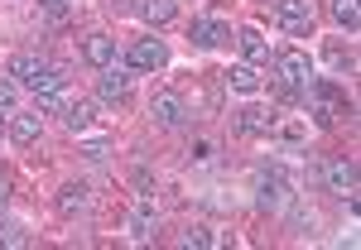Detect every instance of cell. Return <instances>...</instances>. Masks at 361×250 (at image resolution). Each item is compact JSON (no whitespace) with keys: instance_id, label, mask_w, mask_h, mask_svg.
<instances>
[{"instance_id":"obj_1","label":"cell","mask_w":361,"mask_h":250,"mask_svg":"<svg viewBox=\"0 0 361 250\" xmlns=\"http://www.w3.org/2000/svg\"><path fill=\"white\" fill-rule=\"evenodd\" d=\"M308 82H313V63L299 49H279L270 54V92H275L279 106H304Z\"/></svg>"},{"instance_id":"obj_2","label":"cell","mask_w":361,"mask_h":250,"mask_svg":"<svg viewBox=\"0 0 361 250\" xmlns=\"http://www.w3.org/2000/svg\"><path fill=\"white\" fill-rule=\"evenodd\" d=\"M10 77L25 82L34 96H49V92H63V87H68V73L54 68V63H44L39 54H15L10 58Z\"/></svg>"},{"instance_id":"obj_3","label":"cell","mask_w":361,"mask_h":250,"mask_svg":"<svg viewBox=\"0 0 361 250\" xmlns=\"http://www.w3.org/2000/svg\"><path fill=\"white\" fill-rule=\"evenodd\" d=\"M304 106H308V115H313L318 130H333L342 120H352V106H347V96H342L333 82H308Z\"/></svg>"},{"instance_id":"obj_4","label":"cell","mask_w":361,"mask_h":250,"mask_svg":"<svg viewBox=\"0 0 361 250\" xmlns=\"http://www.w3.org/2000/svg\"><path fill=\"white\" fill-rule=\"evenodd\" d=\"M289 202V173L279 164H260L255 168V207L260 212H284Z\"/></svg>"},{"instance_id":"obj_5","label":"cell","mask_w":361,"mask_h":250,"mask_svg":"<svg viewBox=\"0 0 361 250\" xmlns=\"http://www.w3.org/2000/svg\"><path fill=\"white\" fill-rule=\"evenodd\" d=\"M130 82H135V68H126V63H106L102 77H97V96H102L106 106H126V101H130Z\"/></svg>"},{"instance_id":"obj_6","label":"cell","mask_w":361,"mask_h":250,"mask_svg":"<svg viewBox=\"0 0 361 250\" xmlns=\"http://www.w3.org/2000/svg\"><path fill=\"white\" fill-rule=\"evenodd\" d=\"M275 20L289 39H313V5H308V0H279Z\"/></svg>"},{"instance_id":"obj_7","label":"cell","mask_w":361,"mask_h":250,"mask_svg":"<svg viewBox=\"0 0 361 250\" xmlns=\"http://www.w3.org/2000/svg\"><path fill=\"white\" fill-rule=\"evenodd\" d=\"M164 63H169L164 39H135L130 54H126V68H135V73H159Z\"/></svg>"},{"instance_id":"obj_8","label":"cell","mask_w":361,"mask_h":250,"mask_svg":"<svg viewBox=\"0 0 361 250\" xmlns=\"http://www.w3.org/2000/svg\"><path fill=\"white\" fill-rule=\"evenodd\" d=\"M323 183H328V193L337 197H357V159H328L323 164Z\"/></svg>"},{"instance_id":"obj_9","label":"cell","mask_w":361,"mask_h":250,"mask_svg":"<svg viewBox=\"0 0 361 250\" xmlns=\"http://www.w3.org/2000/svg\"><path fill=\"white\" fill-rule=\"evenodd\" d=\"M149 115H154V125H164V130H178V125L188 120V106H183V96H178V92H154V101H149Z\"/></svg>"},{"instance_id":"obj_10","label":"cell","mask_w":361,"mask_h":250,"mask_svg":"<svg viewBox=\"0 0 361 250\" xmlns=\"http://www.w3.org/2000/svg\"><path fill=\"white\" fill-rule=\"evenodd\" d=\"M275 115L270 111H260V106H246V111H236V135H246V139H255V135H275Z\"/></svg>"},{"instance_id":"obj_11","label":"cell","mask_w":361,"mask_h":250,"mask_svg":"<svg viewBox=\"0 0 361 250\" xmlns=\"http://www.w3.org/2000/svg\"><path fill=\"white\" fill-rule=\"evenodd\" d=\"M87 202H92V193H87V183H63L54 193V207H58V217H78V212H87Z\"/></svg>"},{"instance_id":"obj_12","label":"cell","mask_w":361,"mask_h":250,"mask_svg":"<svg viewBox=\"0 0 361 250\" xmlns=\"http://www.w3.org/2000/svg\"><path fill=\"white\" fill-rule=\"evenodd\" d=\"M82 58L102 73L106 63H116V39H111V34H87V39H82Z\"/></svg>"},{"instance_id":"obj_13","label":"cell","mask_w":361,"mask_h":250,"mask_svg":"<svg viewBox=\"0 0 361 250\" xmlns=\"http://www.w3.org/2000/svg\"><path fill=\"white\" fill-rule=\"evenodd\" d=\"M5 135L15 139L20 149H29V144H39V135H44V120H39V111L34 115H15V120L5 125Z\"/></svg>"},{"instance_id":"obj_14","label":"cell","mask_w":361,"mask_h":250,"mask_svg":"<svg viewBox=\"0 0 361 250\" xmlns=\"http://www.w3.org/2000/svg\"><path fill=\"white\" fill-rule=\"evenodd\" d=\"M126 231H130V241H154V231H159V212L145 202V207H135L130 217H126Z\"/></svg>"},{"instance_id":"obj_15","label":"cell","mask_w":361,"mask_h":250,"mask_svg":"<svg viewBox=\"0 0 361 250\" xmlns=\"http://www.w3.org/2000/svg\"><path fill=\"white\" fill-rule=\"evenodd\" d=\"M226 87H231V92H241V96H255V92L265 87V77L255 73V63H236V68L226 73Z\"/></svg>"},{"instance_id":"obj_16","label":"cell","mask_w":361,"mask_h":250,"mask_svg":"<svg viewBox=\"0 0 361 250\" xmlns=\"http://www.w3.org/2000/svg\"><path fill=\"white\" fill-rule=\"evenodd\" d=\"M188 39H193L197 49H217V44H226L231 34H226V25H217V20H193V29H188Z\"/></svg>"},{"instance_id":"obj_17","label":"cell","mask_w":361,"mask_h":250,"mask_svg":"<svg viewBox=\"0 0 361 250\" xmlns=\"http://www.w3.org/2000/svg\"><path fill=\"white\" fill-rule=\"evenodd\" d=\"M236 44H241V58H246V63H270V44H265L260 29H241Z\"/></svg>"},{"instance_id":"obj_18","label":"cell","mask_w":361,"mask_h":250,"mask_svg":"<svg viewBox=\"0 0 361 250\" xmlns=\"http://www.w3.org/2000/svg\"><path fill=\"white\" fill-rule=\"evenodd\" d=\"M92 115H97L92 101H68V106H63V125H68V130H87Z\"/></svg>"},{"instance_id":"obj_19","label":"cell","mask_w":361,"mask_h":250,"mask_svg":"<svg viewBox=\"0 0 361 250\" xmlns=\"http://www.w3.org/2000/svg\"><path fill=\"white\" fill-rule=\"evenodd\" d=\"M183 246H197V250H217V246H222V236H217V231H212L207 222H197V226H188V231H183Z\"/></svg>"},{"instance_id":"obj_20","label":"cell","mask_w":361,"mask_h":250,"mask_svg":"<svg viewBox=\"0 0 361 250\" xmlns=\"http://www.w3.org/2000/svg\"><path fill=\"white\" fill-rule=\"evenodd\" d=\"M140 15H145L149 25H169V20L178 15V0H145V5H140Z\"/></svg>"},{"instance_id":"obj_21","label":"cell","mask_w":361,"mask_h":250,"mask_svg":"<svg viewBox=\"0 0 361 250\" xmlns=\"http://www.w3.org/2000/svg\"><path fill=\"white\" fill-rule=\"evenodd\" d=\"M333 20L347 29V34H357V29H361V10H357V0H333Z\"/></svg>"},{"instance_id":"obj_22","label":"cell","mask_w":361,"mask_h":250,"mask_svg":"<svg viewBox=\"0 0 361 250\" xmlns=\"http://www.w3.org/2000/svg\"><path fill=\"white\" fill-rule=\"evenodd\" d=\"M0 246H10V250L29 246V231H25L20 222H0Z\"/></svg>"},{"instance_id":"obj_23","label":"cell","mask_w":361,"mask_h":250,"mask_svg":"<svg viewBox=\"0 0 361 250\" xmlns=\"http://www.w3.org/2000/svg\"><path fill=\"white\" fill-rule=\"evenodd\" d=\"M212 159H217V144H212V139H197V144H188V164H212Z\"/></svg>"},{"instance_id":"obj_24","label":"cell","mask_w":361,"mask_h":250,"mask_svg":"<svg viewBox=\"0 0 361 250\" xmlns=\"http://www.w3.org/2000/svg\"><path fill=\"white\" fill-rule=\"evenodd\" d=\"M106 154H111V144H106V139H92V144H82V159H92V164H102Z\"/></svg>"},{"instance_id":"obj_25","label":"cell","mask_w":361,"mask_h":250,"mask_svg":"<svg viewBox=\"0 0 361 250\" xmlns=\"http://www.w3.org/2000/svg\"><path fill=\"white\" fill-rule=\"evenodd\" d=\"M15 106V77H0V111Z\"/></svg>"},{"instance_id":"obj_26","label":"cell","mask_w":361,"mask_h":250,"mask_svg":"<svg viewBox=\"0 0 361 250\" xmlns=\"http://www.w3.org/2000/svg\"><path fill=\"white\" fill-rule=\"evenodd\" d=\"M130 178H135L140 197H149V193H154V178H149V168H135V173H130Z\"/></svg>"},{"instance_id":"obj_27","label":"cell","mask_w":361,"mask_h":250,"mask_svg":"<svg viewBox=\"0 0 361 250\" xmlns=\"http://www.w3.org/2000/svg\"><path fill=\"white\" fill-rule=\"evenodd\" d=\"M135 10H140L135 0H111V15H135Z\"/></svg>"},{"instance_id":"obj_28","label":"cell","mask_w":361,"mask_h":250,"mask_svg":"<svg viewBox=\"0 0 361 250\" xmlns=\"http://www.w3.org/2000/svg\"><path fill=\"white\" fill-rule=\"evenodd\" d=\"M39 10H49V15H63V10H68V0H39Z\"/></svg>"},{"instance_id":"obj_29","label":"cell","mask_w":361,"mask_h":250,"mask_svg":"<svg viewBox=\"0 0 361 250\" xmlns=\"http://www.w3.org/2000/svg\"><path fill=\"white\" fill-rule=\"evenodd\" d=\"M5 197H10V178L0 173V207H5Z\"/></svg>"}]
</instances>
